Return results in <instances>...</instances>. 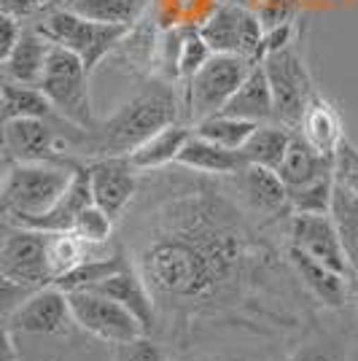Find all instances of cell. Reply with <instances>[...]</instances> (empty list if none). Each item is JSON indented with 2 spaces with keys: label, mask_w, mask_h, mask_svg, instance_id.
I'll return each instance as SVG.
<instances>
[{
  "label": "cell",
  "mask_w": 358,
  "mask_h": 361,
  "mask_svg": "<svg viewBox=\"0 0 358 361\" xmlns=\"http://www.w3.org/2000/svg\"><path fill=\"white\" fill-rule=\"evenodd\" d=\"M221 114L254 121V124L275 121V97H272V87H269L267 71L261 62L254 65V71L240 84V90L232 94V100L226 103Z\"/></svg>",
  "instance_id": "cell-21"
},
{
  "label": "cell",
  "mask_w": 358,
  "mask_h": 361,
  "mask_svg": "<svg viewBox=\"0 0 358 361\" xmlns=\"http://www.w3.org/2000/svg\"><path fill=\"white\" fill-rule=\"evenodd\" d=\"M205 361H278L267 350H251V348H216L202 350Z\"/></svg>",
  "instance_id": "cell-38"
},
{
  "label": "cell",
  "mask_w": 358,
  "mask_h": 361,
  "mask_svg": "<svg viewBox=\"0 0 358 361\" xmlns=\"http://www.w3.org/2000/svg\"><path fill=\"white\" fill-rule=\"evenodd\" d=\"M78 162L81 159L3 165V186H0L3 221L22 226L51 211L68 192Z\"/></svg>",
  "instance_id": "cell-3"
},
{
  "label": "cell",
  "mask_w": 358,
  "mask_h": 361,
  "mask_svg": "<svg viewBox=\"0 0 358 361\" xmlns=\"http://www.w3.org/2000/svg\"><path fill=\"white\" fill-rule=\"evenodd\" d=\"M57 116L41 87H25L3 81V121L8 119H51Z\"/></svg>",
  "instance_id": "cell-29"
},
{
  "label": "cell",
  "mask_w": 358,
  "mask_h": 361,
  "mask_svg": "<svg viewBox=\"0 0 358 361\" xmlns=\"http://www.w3.org/2000/svg\"><path fill=\"white\" fill-rule=\"evenodd\" d=\"M87 167H90L94 205H100L119 224L137 200L143 173L130 162V157H100L90 159Z\"/></svg>",
  "instance_id": "cell-12"
},
{
  "label": "cell",
  "mask_w": 358,
  "mask_h": 361,
  "mask_svg": "<svg viewBox=\"0 0 358 361\" xmlns=\"http://www.w3.org/2000/svg\"><path fill=\"white\" fill-rule=\"evenodd\" d=\"M3 334L16 343L49 340L62 350H68L65 345H78L84 331L75 324L68 291L51 283V286L32 291L19 307H14L8 316H3Z\"/></svg>",
  "instance_id": "cell-4"
},
{
  "label": "cell",
  "mask_w": 358,
  "mask_h": 361,
  "mask_svg": "<svg viewBox=\"0 0 358 361\" xmlns=\"http://www.w3.org/2000/svg\"><path fill=\"white\" fill-rule=\"evenodd\" d=\"M210 57H213V49H210L208 41L202 38L199 27H192V30L186 32V38H183V46H180V57H178L180 87H183Z\"/></svg>",
  "instance_id": "cell-34"
},
{
  "label": "cell",
  "mask_w": 358,
  "mask_h": 361,
  "mask_svg": "<svg viewBox=\"0 0 358 361\" xmlns=\"http://www.w3.org/2000/svg\"><path fill=\"white\" fill-rule=\"evenodd\" d=\"M170 361H205V356L192 350V348H175V350L170 353Z\"/></svg>",
  "instance_id": "cell-40"
},
{
  "label": "cell",
  "mask_w": 358,
  "mask_h": 361,
  "mask_svg": "<svg viewBox=\"0 0 358 361\" xmlns=\"http://www.w3.org/2000/svg\"><path fill=\"white\" fill-rule=\"evenodd\" d=\"M261 65L267 71L272 97H275V121H280L291 130H299L302 116L318 92L315 78L304 60V51L299 49V41L267 54Z\"/></svg>",
  "instance_id": "cell-8"
},
{
  "label": "cell",
  "mask_w": 358,
  "mask_h": 361,
  "mask_svg": "<svg viewBox=\"0 0 358 361\" xmlns=\"http://www.w3.org/2000/svg\"><path fill=\"white\" fill-rule=\"evenodd\" d=\"M288 245L299 248L302 254L313 256L315 262L326 264L331 270L350 275V264L342 248V238L337 232V224L331 213H294L288 219Z\"/></svg>",
  "instance_id": "cell-14"
},
{
  "label": "cell",
  "mask_w": 358,
  "mask_h": 361,
  "mask_svg": "<svg viewBox=\"0 0 358 361\" xmlns=\"http://www.w3.org/2000/svg\"><path fill=\"white\" fill-rule=\"evenodd\" d=\"M195 135V127L189 121H178V124H170L164 127L162 133L151 135L143 146L130 154V162H132L140 173H154V170H164V167L175 165L180 157L183 146L189 143V137Z\"/></svg>",
  "instance_id": "cell-22"
},
{
  "label": "cell",
  "mask_w": 358,
  "mask_h": 361,
  "mask_svg": "<svg viewBox=\"0 0 358 361\" xmlns=\"http://www.w3.org/2000/svg\"><path fill=\"white\" fill-rule=\"evenodd\" d=\"M178 121H186L183 87L159 75L137 78L132 94L87 130L84 162L100 157H130L151 135Z\"/></svg>",
  "instance_id": "cell-2"
},
{
  "label": "cell",
  "mask_w": 358,
  "mask_h": 361,
  "mask_svg": "<svg viewBox=\"0 0 358 361\" xmlns=\"http://www.w3.org/2000/svg\"><path fill=\"white\" fill-rule=\"evenodd\" d=\"M334 189H337V173H326V176H321V178L310 180V183H304V186H299V189H288L291 211L326 216V213H331Z\"/></svg>",
  "instance_id": "cell-32"
},
{
  "label": "cell",
  "mask_w": 358,
  "mask_h": 361,
  "mask_svg": "<svg viewBox=\"0 0 358 361\" xmlns=\"http://www.w3.org/2000/svg\"><path fill=\"white\" fill-rule=\"evenodd\" d=\"M237 197L245 202L248 211L261 216L264 221L275 224H288V219L294 216L291 211V200L285 189L283 178L278 176V170H269L261 165H245L237 176H229Z\"/></svg>",
  "instance_id": "cell-13"
},
{
  "label": "cell",
  "mask_w": 358,
  "mask_h": 361,
  "mask_svg": "<svg viewBox=\"0 0 358 361\" xmlns=\"http://www.w3.org/2000/svg\"><path fill=\"white\" fill-rule=\"evenodd\" d=\"M288 262H291L294 272L299 275L302 286L310 291V297L323 310H328V313H342V310H347L350 275H342V272L331 270L326 264L315 262L313 256L302 254L294 245H288Z\"/></svg>",
  "instance_id": "cell-15"
},
{
  "label": "cell",
  "mask_w": 358,
  "mask_h": 361,
  "mask_svg": "<svg viewBox=\"0 0 358 361\" xmlns=\"http://www.w3.org/2000/svg\"><path fill=\"white\" fill-rule=\"evenodd\" d=\"M297 133H302V137L315 151L326 154L331 159H337V151L347 140L345 137V121L340 116V111H337V106L321 90L315 92V97L310 100V106L304 111Z\"/></svg>",
  "instance_id": "cell-17"
},
{
  "label": "cell",
  "mask_w": 358,
  "mask_h": 361,
  "mask_svg": "<svg viewBox=\"0 0 358 361\" xmlns=\"http://www.w3.org/2000/svg\"><path fill=\"white\" fill-rule=\"evenodd\" d=\"M90 75L92 73L78 54L65 46H51L49 65L41 78V92L49 97V103L62 119L73 121L84 130H92L100 119L92 106Z\"/></svg>",
  "instance_id": "cell-7"
},
{
  "label": "cell",
  "mask_w": 358,
  "mask_h": 361,
  "mask_svg": "<svg viewBox=\"0 0 358 361\" xmlns=\"http://www.w3.org/2000/svg\"><path fill=\"white\" fill-rule=\"evenodd\" d=\"M73 0H41V11L44 8H70Z\"/></svg>",
  "instance_id": "cell-43"
},
{
  "label": "cell",
  "mask_w": 358,
  "mask_h": 361,
  "mask_svg": "<svg viewBox=\"0 0 358 361\" xmlns=\"http://www.w3.org/2000/svg\"><path fill=\"white\" fill-rule=\"evenodd\" d=\"M92 291H100L105 297H111V300H116L119 305H124V307L143 324V329H146L149 337L156 334V326H159L156 302L151 297L149 283L143 281V275H140L137 267L132 264V259H130L119 272H113L111 278H105L103 283H97Z\"/></svg>",
  "instance_id": "cell-16"
},
{
  "label": "cell",
  "mask_w": 358,
  "mask_h": 361,
  "mask_svg": "<svg viewBox=\"0 0 358 361\" xmlns=\"http://www.w3.org/2000/svg\"><path fill=\"white\" fill-rule=\"evenodd\" d=\"M334 173H337V180L353 189L358 195V146L345 140L340 151H337V159H334Z\"/></svg>",
  "instance_id": "cell-36"
},
{
  "label": "cell",
  "mask_w": 358,
  "mask_h": 361,
  "mask_svg": "<svg viewBox=\"0 0 358 361\" xmlns=\"http://www.w3.org/2000/svg\"><path fill=\"white\" fill-rule=\"evenodd\" d=\"M143 173L119 243L156 302V340L192 348L218 334L304 337L321 305L288 262V224L245 208L229 178ZM328 313V310H326Z\"/></svg>",
  "instance_id": "cell-1"
},
{
  "label": "cell",
  "mask_w": 358,
  "mask_h": 361,
  "mask_svg": "<svg viewBox=\"0 0 358 361\" xmlns=\"http://www.w3.org/2000/svg\"><path fill=\"white\" fill-rule=\"evenodd\" d=\"M27 25L41 32L46 41H51L54 46H65L78 54L90 73H94L103 60L113 57L121 38L130 30V27L92 22L87 16L75 14L73 8H44Z\"/></svg>",
  "instance_id": "cell-5"
},
{
  "label": "cell",
  "mask_w": 358,
  "mask_h": 361,
  "mask_svg": "<svg viewBox=\"0 0 358 361\" xmlns=\"http://www.w3.org/2000/svg\"><path fill=\"white\" fill-rule=\"evenodd\" d=\"M326 173H334V159L326 157V154H321V151H315L302 137V133L294 130L288 151H285L283 162L278 167V176L283 178L285 189H299V186H304L310 180L326 176Z\"/></svg>",
  "instance_id": "cell-23"
},
{
  "label": "cell",
  "mask_w": 358,
  "mask_h": 361,
  "mask_svg": "<svg viewBox=\"0 0 358 361\" xmlns=\"http://www.w3.org/2000/svg\"><path fill=\"white\" fill-rule=\"evenodd\" d=\"M221 3H235V6H242V8H251V11H259L267 0H221Z\"/></svg>",
  "instance_id": "cell-42"
},
{
  "label": "cell",
  "mask_w": 358,
  "mask_h": 361,
  "mask_svg": "<svg viewBox=\"0 0 358 361\" xmlns=\"http://www.w3.org/2000/svg\"><path fill=\"white\" fill-rule=\"evenodd\" d=\"M70 8L100 25L135 27L154 8V0H73Z\"/></svg>",
  "instance_id": "cell-26"
},
{
  "label": "cell",
  "mask_w": 358,
  "mask_h": 361,
  "mask_svg": "<svg viewBox=\"0 0 358 361\" xmlns=\"http://www.w3.org/2000/svg\"><path fill=\"white\" fill-rule=\"evenodd\" d=\"M259 62L240 54H213L186 84H183V108L186 121L195 127L208 116H216L226 108L240 84L248 78Z\"/></svg>",
  "instance_id": "cell-6"
},
{
  "label": "cell",
  "mask_w": 358,
  "mask_h": 361,
  "mask_svg": "<svg viewBox=\"0 0 358 361\" xmlns=\"http://www.w3.org/2000/svg\"><path fill=\"white\" fill-rule=\"evenodd\" d=\"M294 137V130L285 127L280 121H267L259 124L254 130V135L248 137V143L242 146V157L248 159V165H261L269 170H278L283 162L288 143Z\"/></svg>",
  "instance_id": "cell-25"
},
{
  "label": "cell",
  "mask_w": 358,
  "mask_h": 361,
  "mask_svg": "<svg viewBox=\"0 0 358 361\" xmlns=\"http://www.w3.org/2000/svg\"><path fill=\"white\" fill-rule=\"evenodd\" d=\"M0 14L16 16L27 25L41 14V0H0Z\"/></svg>",
  "instance_id": "cell-39"
},
{
  "label": "cell",
  "mask_w": 358,
  "mask_h": 361,
  "mask_svg": "<svg viewBox=\"0 0 358 361\" xmlns=\"http://www.w3.org/2000/svg\"><path fill=\"white\" fill-rule=\"evenodd\" d=\"M170 348L156 337H137L132 343H121L111 348V361H170Z\"/></svg>",
  "instance_id": "cell-35"
},
{
  "label": "cell",
  "mask_w": 358,
  "mask_h": 361,
  "mask_svg": "<svg viewBox=\"0 0 358 361\" xmlns=\"http://www.w3.org/2000/svg\"><path fill=\"white\" fill-rule=\"evenodd\" d=\"M331 219L342 238V248L350 264V275H358V195L353 189L337 180L334 202H331Z\"/></svg>",
  "instance_id": "cell-28"
},
{
  "label": "cell",
  "mask_w": 358,
  "mask_h": 361,
  "mask_svg": "<svg viewBox=\"0 0 358 361\" xmlns=\"http://www.w3.org/2000/svg\"><path fill=\"white\" fill-rule=\"evenodd\" d=\"M256 127L259 124H254V121L237 119V116H229V114H216V116H208L205 121L195 124V133L218 143V146H224V149L242 151V146L248 143V137L254 135Z\"/></svg>",
  "instance_id": "cell-31"
},
{
  "label": "cell",
  "mask_w": 358,
  "mask_h": 361,
  "mask_svg": "<svg viewBox=\"0 0 358 361\" xmlns=\"http://www.w3.org/2000/svg\"><path fill=\"white\" fill-rule=\"evenodd\" d=\"M199 32L213 49V54H240L261 62L264 25L251 8H242L235 3H218V8L202 22Z\"/></svg>",
  "instance_id": "cell-11"
},
{
  "label": "cell",
  "mask_w": 358,
  "mask_h": 361,
  "mask_svg": "<svg viewBox=\"0 0 358 361\" xmlns=\"http://www.w3.org/2000/svg\"><path fill=\"white\" fill-rule=\"evenodd\" d=\"M51 46H54L51 41H46L41 32L27 25L22 41L3 60V81H14V84H25V87H41Z\"/></svg>",
  "instance_id": "cell-19"
},
{
  "label": "cell",
  "mask_w": 358,
  "mask_h": 361,
  "mask_svg": "<svg viewBox=\"0 0 358 361\" xmlns=\"http://www.w3.org/2000/svg\"><path fill=\"white\" fill-rule=\"evenodd\" d=\"M25 27H27V25H25L22 19L8 16V14H0V62L6 60V57L16 49V44L22 41Z\"/></svg>",
  "instance_id": "cell-37"
},
{
  "label": "cell",
  "mask_w": 358,
  "mask_h": 361,
  "mask_svg": "<svg viewBox=\"0 0 358 361\" xmlns=\"http://www.w3.org/2000/svg\"><path fill=\"white\" fill-rule=\"evenodd\" d=\"M221 0H154V14L162 27H202Z\"/></svg>",
  "instance_id": "cell-30"
},
{
  "label": "cell",
  "mask_w": 358,
  "mask_h": 361,
  "mask_svg": "<svg viewBox=\"0 0 358 361\" xmlns=\"http://www.w3.org/2000/svg\"><path fill=\"white\" fill-rule=\"evenodd\" d=\"M347 310L353 313V321L358 324V275H350V297H347Z\"/></svg>",
  "instance_id": "cell-41"
},
{
  "label": "cell",
  "mask_w": 358,
  "mask_h": 361,
  "mask_svg": "<svg viewBox=\"0 0 358 361\" xmlns=\"http://www.w3.org/2000/svg\"><path fill=\"white\" fill-rule=\"evenodd\" d=\"M350 359V334L326 329L323 324L299 337L283 361H347Z\"/></svg>",
  "instance_id": "cell-24"
},
{
  "label": "cell",
  "mask_w": 358,
  "mask_h": 361,
  "mask_svg": "<svg viewBox=\"0 0 358 361\" xmlns=\"http://www.w3.org/2000/svg\"><path fill=\"white\" fill-rule=\"evenodd\" d=\"M159 35H162V25L151 8L135 27L127 30L121 38L119 49L113 51V60L127 65V71L135 78H149L154 75V65H156V51H159Z\"/></svg>",
  "instance_id": "cell-18"
},
{
  "label": "cell",
  "mask_w": 358,
  "mask_h": 361,
  "mask_svg": "<svg viewBox=\"0 0 358 361\" xmlns=\"http://www.w3.org/2000/svg\"><path fill=\"white\" fill-rule=\"evenodd\" d=\"M0 283H11L25 291H38L54 283L49 267V232L3 221Z\"/></svg>",
  "instance_id": "cell-9"
},
{
  "label": "cell",
  "mask_w": 358,
  "mask_h": 361,
  "mask_svg": "<svg viewBox=\"0 0 358 361\" xmlns=\"http://www.w3.org/2000/svg\"><path fill=\"white\" fill-rule=\"evenodd\" d=\"M116 221L100 208V205H90L87 211L78 216L73 232L81 240L92 243V245H111L116 240Z\"/></svg>",
  "instance_id": "cell-33"
},
{
  "label": "cell",
  "mask_w": 358,
  "mask_h": 361,
  "mask_svg": "<svg viewBox=\"0 0 358 361\" xmlns=\"http://www.w3.org/2000/svg\"><path fill=\"white\" fill-rule=\"evenodd\" d=\"M103 251H108V245H92V243L81 240L75 232H54V235H49V267H51V278L60 281L62 275L73 272L78 264H84L87 259L103 254Z\"/></svg>",
  "instance_id": "cell-27"
},
{
  "label": "cell",
  "mask_w": 358,
  "mask_h": 361,
  "mask_svg": "<svg viewBox=\"0 0 358 361\" xmlns=\"http://www.w3.org/2000/svg\"><path fill=\"white\" fill-rule=\"evenodd\" d=\"M68 300H70V310H73L78 329L97 343L113 348L121 343H132L146 334L143 324L124 305L100 291H92V288L68 291Z\"/></svg>",
  "instance_id": "cell-10"
},
{
  "label": "cell",
  "mask_w": 358,
  "mask_h": 361,
  "mask_svg": "<svg viewBox=\"0 0 358 361\" xmlns=\"http://www.w3.org/2000/svg\"><path fill=\"white\" fill-rule=\"evenodd\" d=\"M175 165L186 167V170H195L202 176H216V178H229V176H237L242 167L248 165V159L242 157V151L224 149L218 143H213L202 135H192L189 143L180 151L178 162Z\"/></svg>",
  "instance_id": "cell-20"
}]
</instances>
